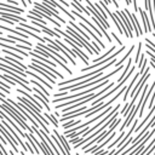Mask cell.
I'll return each mask as SVG.
<instances>
[{"label":"cell","mask_w":155,"mask_h":155,"mask_svg":"<svg viewBox=\"0 0 155 155\" xmlns=\"http://www.w3.org/2000/svg\"><path fill=\"white\" fill-rule=\"evenodd\" d=\"M126 50V46L125 45H122L116 52H113L111 53V56H108L107 58H104V59H102V61H99V62H96V63H93L92 65H87L86 68H82V69H80L81 71H88V70H92V69H97V68H99V67H102V65H104V64H107L108 62H110L111 59H114V58H116L120 53H122L124 51Z\"/></svg>","instance_id":"1"},{"label":"cell","mask_w":155,"mask_h":155,"mask_svg":"<svg viewBox=\"0 0 155 155\" xmlns=\"http://www.w3.org/2000/svg\"><path fill=\"white\" fill-rule=\"evenodd\" d=\"M115 13L117 15V16H120L121 18H122V21H124V23H125V25H126V28H127V30H128V33H130V36H131V39L133 38V25H132V22H131V19L128 18V16L126 15V12L125 11H115Z\"/></svg>","instance_id":"2"},{"label":"cell","mask_w":155,"mask_h":155,"mask_svg":"<svg viewBox=\"0 0 155 155\" xmlns=\"http://www.w3.org/2000/svg\"><path fill=\"white\" fill-rule=\"evenodd\" d=\"M34 6H35V8H38V10H41L42 12H45V13H47L48 16H51V17H54V18H57L58 21H61L62 23H65V21L62 18V17H59V15L58 13H56V12H53L52 10H50V8H47L46 6H44L42 4H39L38 1H34Z\"/></svg>","instance_id":"3"},{"label":"cell","mask_w":155,"mask_h":155,"mask_svg":"<svg viewBox=\"0 0 155 155\" xmlns=\"http://www.w3.org/2000/svg\"><path fill=\"white\" fill-rule=\"evenodd\" d=\"M138 12L140 13V17H142V22H143V25H144V31L145 33H150L153 31V25H151V22H150V18H148L145 11L143 8H138Z\"/></svg>","instance_id":"4"},{"label":"cell","mask_w":155,"mask_h":155,"mask_svg":"<svg viewBox=\"0 0 155 155\" xmlns=\"http://www.w3.org/2000/svg\"><path fill=\"white\" fill-rule=\"evenodd\" d=\"M79 25H80L82 29L87 30V33H88V34H90V35H91V36H92V38H93V39H94V40L98 42V45H99L102 48H105V45H104V44H103V41L99 39V36H98V35H97V34L93 31V29H90V28L86 25V23H84V22H80V24H79Z\"/></svg>","instance_id":"5"},{"label":"cell","mask_w":155,"mask_h":155,"mask_svg":"<svg viewBox=\"0 0 155 155\" xmlns=\"http://www.w3.org/2000/svg\"><path fill=\"white\" fill-rule=\"evenodd\" d=\"M33 23H34L36 27H39V29H41V30H42L44 33H46L47 35H51V36H56L57 39H59V38H61V34H59V33H56L54 30H52V29L47 28L45 24H42V23L38 22V21H33Z\"/></svg>","instance_id":"6"},{"label":"cell","mask_w":155,"mask_h":155,"mask_svg":"<svg viewBox=\"0 0 155 155\" xmlns=\"http://www.w3.org/2000/svg\"><path fill=\"white\" fill-rule=\"evenodd\" d=\"M0 47L12 50V51H15V52H17V53H21V54H22V56H24V57L29 56V53H27V52H25V51H23L22 48L17 47V46H10V44H6V42H0Z\"/></svg>","instance_id":"7"},{"label":"cell","mask_w":155,"mask_h":155,"mask_svg":"<svg viewBox=\"0 0 155 155\" xmlns=\"http://www.w3.org/2000/svg\"><path fill=\"white\" fill-rule=\"evenodd\" d=\"M140 75H142V74L138 71V73H136V75L132 78V80H131L130 85L127 86V88H126V91H125V93H124V98H122L124 101H126V99H127V97H128V96H130V93H131V90H132V86H133V84L137 81V79H138Z\"/></svg>","instance_id":"8"},{"label":"cell","mask_w":155,"mask_h":155,"mask_svg":"<svg viewBox=\"0 0 155 155\" xmlns=\"http://www.w3.org/2000/svg\"><path fill=\"white\" fill-rule=\"evenodd\" d=\"M16 91H17L18 93H21V94H23L24 97H27V98H29V99H30V101H31V102H33L34 104H36V105H38V107H39L40 109H42V105H41V104H40V103H39V102H38V101L35 99V97H34V96H30V94H29V93H28L27 91H24L23 88H16Z\"/></svg>","instance_id":"9"},{"label":"cell","mask_w":155,"mask_h":155,"mask_svg":"<svg viewBox=\"0 0 155 155\" xmlns=\"http://www.w3.org/2000/svg\"><path fill=\"white\" fill-rule=\"evenodd\" d=\"M133 50H134V45H132V46H131V48H130V50L127 51V53H126V54H125V56H124V57H122L121 59H119V61H117V62L115 63V68H117V67L122 65V63H124V62H125L126 59H128V57L131 56V53L133 52Z\"/></svg>","instance_id":"10"},{"label":"cell","mask_w":155,"mask_h":155,"mask_svg":"<svg viewBox=\"0 0 155 155\" xmlns=\"http://www.w3.org/2000/svg\"><path fill=\"white\" fill-rule=\"evenodd\" d=\"M25 73H27V74H28V75H31V76H34V78H35V79H38V80H39V81H40V82H41V84H42V85H45V86H46V87H48V88H52V84H48V82H47V81H45V80H44V79H42V78H40V76H39V75H36V74H35V73H33V71H29V70H27V71H25Z\"/></svg>","instance_id":"11"},{"label":"cell","mask_w":155,"mask_h":155,"mask_svg":"<svg viewBox=\"0 0 155 155\" xmlns=\"http://www.w3.org/2000/svg\"><path fill=\"white\" fill-rule=\"evenodd\" d=\"M131 63H132V58H130V59H128V62H127V64H126V67H125V69H124L122 74H121V75H120V78L116 80L117 82H120V81H121V80L127 75V73L130 71V68H131Z\"/></svg>","instance_id":"12"},{"label":"cell","mask_w":155,"mask_h":155,"mask_svg":"<svg viewBox=\"0 0 155 155\" xmlns=\"http://www.w3.org/2000/svg\"><path fill=\"white\" fill-rule=\"evenodd\" d=\"M0 6H2V7H7V8H11V10H15V11H18V12H21V13H23L24 12V8H21V7H17L16 5H10V4H5V2H0Z\"/></svg>","instance_id":"13"},{"label":"cell","mask_w":155,"mask_h":155,"mask_svg":"<svg viewBox=\"0 0 155 155\" xmlns=\"http://www.w3.org/2000/svg\"><path fill=\"white\" fill-rule=\"evenodd\" d=\"M44 115H45V116H46V117L54 125V127H58V120L56 119V115H51V114H48V113H45Z\"/></svg>","instance_id":"14"},{"label":"cell","mask_w":155,"mask_h":155,"mask_svg":"<svg viewBox=\"0 0 155 155\" xmlns=\"http://www.w3.org/2000/svg\"><path fill=\"white\" fill-rule=\"evenodd\" d=\"M30 82H31V84H34V85H35L36 87H39V88H40V90H41V91H42V92H44V93H45L46 96H50V93H48V91H47L46 88H44V86H42L41 84H39V82H38L36 80H30Z\"/></svg>","instance_id":"15"},{"label":"cell","mask_w":155,"mask_h":155,"mask_svg":"<svg viewBox=\"0 0 155 155\" xmlns=\"http://www.w3.org/2000/svg\"><path fill=\"white\" fill-rule=\"evenodd\" d=\"M79 124H80V120H78V121H69V122L62 124V127H63L64 130H68L69 127H71V126H75V125H79Z\"/></svg>","instance_id":"16"},{"label":"cell","mask_w":155,"mask_h":155,"mask_svg":"<svg viewBox=\"0 0 155 155\" xmlns=\"http://www.w3.org/2000/svg\"><path fill=\"white\" fill-rule=\"evenodd\" d=\"M1 51H4L5 53H7L8 56H12V57H15V58H18V59H23V58H22V56L17 54V53H16V52H13V51H10L8 48H4V50H1Z\"/></svg>","instance_id":"17"},{"label":"cell","mask_w":155,"mask_h":155,"mask_svg":"<svg viewBox=\"0 0 155 155\" xmlns=\"http://www.w3.org/2000/svg\"><path fill=\"white\" fill-rule=\"evenodd\" d=\"M0 41H2V42H6V44H16V40H12V39H10V38H2L1 35H0Z\"/></svg>","instance_id":"18"},{"label":"cell","mask_w":155,"mask_h":155,"mask_svg":"<svg viewBox=\"0 0 155 155\" xmlns=\"http://www.w3.org/2000/svg\"><path fill=\"white\" fill-rule=\"evenodd\" d=\"M147 126H148L149 128L155 126V113H154V115L150 117V122H148V124H147Z\"/></svg>","instance_id":"19"},{"label":"cell","mask_w":155,"mask_h":155,"mask_svg":"<svg viewBox=\"0 0 155 155\" xmlns=\"http://www.w3.org/2000/svg\"><path fill=\"white\" fill-rule=\"evenodd\" d=\"M84 139V137H75V138H73V139H70V143L71 144H76V143H79V142H81Z\"/></svg>","instance_id":"20"},{"label":"cell","mask_w":155,"mask_h":155,"mask_svg":"<svg viewBox=\"0 0 155 155\" xmlns=\"http://www.w3.org/2000/svg\"><path fill=\"white\" fill-rule=\"evenodd\" d=\"M145 53H147V54L150 57V59H151V61L155 63V54H154V53H153L150 50H145Z\"/></svg>","instance_id":"21"},{"label":"cell","mask_w":155,"mask_h":155,"mask_svg":"<svg viewBox=\"0 0 155 155\" xmlns=\"http://www.w3.org/2000/svg\"><path fill=\"white\" fill-rule=\"evenodd\" d=\"M109 151H108V149L107 150H104V149H101V150H98L97 153H94V155H107Z\"/></svg>","instance_id":"22"},{"label":"cell","mask_w":155,"mask_h":155,"mask_svg":"<svg viewBox=\"0 0 155 155\" xmlns=\"http://www.w3.org/2000/svg\"><path fill=\"white\" fill-rule=\"evenodd\" d=\"M111 36H113V38H114V39L116 40V42H117V44H119L120 46H122V44H121V40H120V39H119L117 36H116V34H115V33H111Z\"/></svg>","instance_id":"23"},{"label":"cell","mask_w":155,"mask_h":155,"mask_svg":"<svg viewBox=\"0 0 155 155\" xmlns=\"http://www.w3.org/2000/svg\"><path fill=\"white\" fill-rule=\"evenodd\" d=\"M132 4H133V10L134 11H138V5H137V0H132Z\"/></svg>","instance_id":"24"},{"label":"cell","mask_w":155,"mask_h":155,"mask_svg":"<svg viewBox=\"0 0 155 155\" xmlns=\"http://www.w3.org/2000/svg\"><path fill=\"white\" fill-rule=\"evenodd\" d=\"M7 2L8 4H12V5H17L18 4V1H16V0H7Z\"/></svg>","instance_id":"25"},{"label":"cell","mask_w":155,"mask_h":155,"mask_svg":"<svg viewBox=\"0 0 155 155\" xmlns=\"http://www.w3.org/2000/svg\"><path fill=\"white\" fill-rule=\"evenodd\" d=\"M115 151H116V150H114V149H111V150H110V151H109V153H108L107 155H114V153H115Z\"/></svg>","instance_id":"26"},{"label":"cell","mask_w":155,"mask_h":155,"mask_svg":"<svg viewBox=\"0 0 155 155\" xmlns=\"http://www.w3.org/2000/svg\"><path fill=\"white\" fill-rule=\"evenodd\" d=\"M0 96H1L2 98H5V96H6V93H5V92H1V90H0Z\"/></svg>","instance_id":"27"},{"label":"cell","mask_w":155,"mask_h":155,"mask_svg":"<svg viewBox=\"0 0 155 155\" xmlns=\"http://www.w3.org/2000/svg\"><path fill=\"white\" fill-rule=\"evenodd\" d=\"M153 10H154V16H155V0H153Z\"/></svg>","instance_id":"28"},{"label":"cell","mask_w":155,"mask_h":155,"mask_svg":"<svg viewBox=\"0 0 155 155\" xmlns=\"http://www.w3.org/2000/svg\"><path fill=\"white\" fill-rule=\"evenodd\" d=\"M15 153H16V151H15L13 149H12V150H10V155H15Z\"/></svg>","instance_id":"29"},{"label":"cell","mask_w":155,"mask_h":155,"mask_svg":"<svg viewBox=\"0 0 155 155\" xmlns=\"http://www.w3.org/2000/svg\"><path fill=\"white\" fill-rule=\"evenodd\" d=\"M125 1H126V4H127V5H131V2H132L131 0H125Z\"/></svg>","instance_id":"30"},{"label":"cell","mask_w":155,"mask_h":155,"mask_svg":"<svg viewBox=\"0 0 155 155\" xmlns=\"http://www.w3.org/2000/svg\"><path fill=\"white\" fill-rule=\"evenodd\" d=\"M0 35H2V31H1V30H0Z\"/></svg>","instance_id":"31"},{"label":"cell","mask_w":155,"mask_h":155,"mask_svg":"<svg viewBox=\"0 0 155 155\" xmlns=\"http://www.w3.org/2000/svg\"><path fill=\"white\" fill-rule=\"evenodd\" d=\"M27 1H29V4H30V2H31V0H27Z\"/></svg>","instance_id":"32"},{"label":"cell","mask_w":155,"mask_h":155,"mask_svg":"<svg viewBox=\"0 0 155 155\" xmlns=\"http://www.w3.org/2000/svg\"><path fill=\"white\" fill-rule=\"evenodd\" d=\"M153 36H154V38H155V34H153Z\"/></svg>","instance_id":"33"},{"label":"cell","mask_w":155,"mask_h":155,"mask_svg":"<svg viewBox=\"0 0 155 155\" xmlns=\"http://www.w3.org/2000/svg\"><path fill=\"white\" fill-rule=\"evenodd\" d=\"M19 155H22V154H21V153H19Z\"/></svg>","instance_id":"34"},{"label":"cell","mask_w":155,"mask_h":155,"mask_svg":"<svg viewBox=\"0 0 155 155\" xmlns=\"http://www.w3.org/2000/svg\"><path fill=\"white\" fill-rule=\"evenodd\" d=\"M117 1H119V0H117Z\"/></svg>","instance_id":"35"}]
</instances>
